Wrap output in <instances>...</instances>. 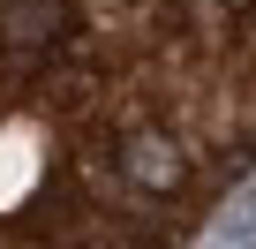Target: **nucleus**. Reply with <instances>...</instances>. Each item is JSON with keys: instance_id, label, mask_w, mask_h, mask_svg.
<instances>
[{"instance_id": "1", "label": "nucleus", "mask_w": 256, "mask_h": 249, "mask_svg": "<svg viewBox=\"0 0 256 249\" xmlns=\"http://www.w3.org/2000/svg\"><path fill=\"white\" fill-rule=\"evenodd\" d=\"M128 181H144V189H174L181 181V159L166 136H136L128 144Z\"/></svg>"}, {"instance_id": "2", "label": "nucleus", "mask_w": 256, "mask_h": 249, "mask_svg": "<svg viewBox=\"0 0 256 249\" xmlns=\"http://www.w3.org/2000/svg\"><path fill=\"white\" fill-rule=\"evenodd\" d=\"M226 234H256V189H248V196L226 211Z\"/></svg>"}]
</instances>
